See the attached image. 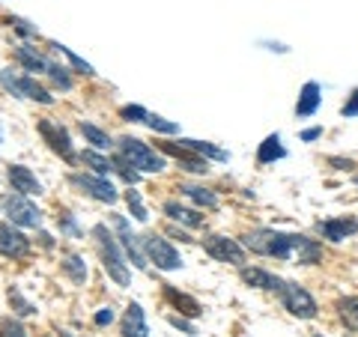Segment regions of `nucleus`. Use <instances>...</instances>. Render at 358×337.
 I'll return each mask as SVG.
<instances>
[{
    "label": "nucleus",
    "instance_id": "nucleus-1",
    "mask_svg": "<svg viewBox=\"0 0 358 337\" xmlns=\"http://www.w3.org/2000/svg\"><path fill=\"white\" fill-rule=\"evenodd\" d=\"M245 248L260 257H278V260H296L301 266H313L322 257V248L308 236L278 233V230H251L245 236Z\"/></svg>",
    "mask_w": 358,
    "mask_h": 337
},
{
    "label": "nucleus",
    "instance_id": "nucleus-2",
    "mask_svg": "<svg viewBox=\"0 0 358 337\" xmlns=\"http://www.w3.org/2000/svg\"><path fill=\"white\" fill-rule=\"evenodd\" d=\"M93 236H96V245H99V254H102V260H105V272L117 280L120 287H129V263H126V257L120 254L117 248V242H114V236L108 233L105 224H96L93 227Z\"/></svg>",
    "mask_w": 358,
    "mask_h": 337
},
{
    "label": "nucleus",
    "instance_id": "nucleus-3",
    "mask_svg": "<svg viewBox=\"0 0 358 337\" xmlns=\"http://www.w3.org/2000/svg\"><path fill=\"white\" fill-rule=\"evenodd\" d=\"M117 147H120L122 159H126L131 167H138V171H143V173H159V171H164V159L155 150H150L143 141H138V138H122Z\"/></svg>",
    "mask_w": 358,
    "mask_h": 337
},
{
    "label": "nucleus",
    "instance_id": "nucleus-4",
    "mask_svg": "<svg viewBox=\"0 0 358 337\" xmlns=\"http://www.w3.org/2000/svg\"><path fill=\"white\" fill-rule=\"evenodd\" d=\"M0 84H3L9 93L18 96V99H33V102H39V105H51L54 102V96H48V89H45L42 84H36L27 75H15L13 69L0 72Z\"/></svg>",
    "mask_w": 358,
    "mask_h": 337
},
{
    "label": "nucleus",
    "instance_id": "nucleus-5",
    "mask_svg": "<svg viewBox=\"0 0 358 337\" xmlns=\"http://www.w3.org/2000/svg\"><path fill=\"white\" fill-rule=\"evenodd\" d=\"M0 206H3L6 218L18 224V227H39L42 224V212L36 209V203H30L24 194H6L0 200Z\"/></svg>",
    "mask_w": 358,
    "mask_h": 337
},
{
    "label": "nucleus",
    "instance_id": "nucleus-6",
    "mask_svg": "<svg viewBox=\"0 0 358 337\" xmlns=\"http://www.w3.org/2000/svg\"><path fill=\"white\" fill-rule=\"evenodd\" d=\"M281 301H284V308L293 313V317H299V320H313V317H317V301H313V296L308 293L305 287L293 284V280H284Z\"/></svg>",
    "mask_w": 358,
    "mask_h": 337
},
{
    "label": "nucleus",
    "instance_id": "nucleus-7",
    "mask_svg": "<svg viewBox=\"0 0 358 337\" xmlns=\"http://www.w3.org/2000/svg\"><path fill=\"white\" fill-rule=\"evenodd\" d=\"M143 251H147L150 260L159 268H164V272H173V268L182 266V257H179V251L167 239H162V236H155V233L143 236Z\"/></svg>",
    "mask_w": 358,
    "mask_h": 337
},
{
    "label": "nucleus",
    "instance_id": "nucleus-8",
    "mask_svg": "<svg viewBox=\"0 0 358 337\" xmlns=\"http://www.w3.org/2000/svg\"><path fill=\"white\" fill-rule=\"evenodd\" d=\"M206 254L212 260H221V263H233V266H242L245 263V245H239L236 239H227V236H209L203 242Z\"/></svg>",
    "mask_w": 358,
    "mask_h": 337
},
{
    "label": "nucleus",
    "instance_id": "nucleus-9",
    "mask_svg": "<svg viewBox=\"0 0 358 337\" xmlns=\"http://www.w3.org/2000/svg\"><path fill=\"white\" fill-rule=\"evenodd\" d=\"M39 134L45 138V143L63 155L66 162H72L75 159V150H72V141H69V131H66L63 126H57V122H51V120H39Z\"/></svg>",
    "mask_w": 358,
    "mask_h": 337
},
{
    "label": "nucleus",
    "instance_id": "nucleus-10",
    "mask_svg": "<svg viewBox=\"0 0 358 337\" xmlns=\"http://www.w3.org/2000/svg\"><path fill=\"white\" fill-rule=\"evenodd\" d=\"M72 182L78 188H84L90 197L102 200V203H117V191L105 176H87V173H72Z\"/></svg>",
    "mask_w": 358,
    "mask_h": 337
},
{
    "label": "nucleus",
    "instance_id": "nucleus-11",
    "mask_svg": "<svg viewBox=\"0 0 358 337\" xmlns=\"http://www.w3.org/2000/svg\"><path fill=\"white\" fill-rule=\"evenodd\" d=\"M114 227L120 233V242H122V251H126L129 260L138 266V268H147V260H143V254H141V242H138V236L131 233L129 227V221L122 218V215H114Z\"/></svg>",
    "mask_w": 358,
    "mask_h": 337
},
{
    "label": "nucleus",
    "instance_id": "nucleus-12",
    "mask_svg": "<svg viewBox=\"0 0 358 337\" xmlns=\"http://www.w3.org/2000/svg\"><path fill=\"white\" fill-rule=\"evenodd\" d=\"M30 251V239L24 233L13 230V224H0V254L3 257H24Z\"/></svg>",
    "mask_w": 358,
    "mask_h": 337
},
{
    "label": "nucleus",
    "instance_id": "nucleus-13",
    "mask_svg": "<svg viewBox=\"0 0 358 337\" xmlns=\"http://www.w3.org/2000/svg\"><path fill=\"white\" fill-rule=\"evenodd\" d=\"M239 278H242V284H248V287H257V289H275V293H281V287H284V280L272 275V272H266V268H257V266H242L239 268Z\"/></svg>",
    "mask_w": 358,
    "mask_h": 337
},
{
    "label": "nucleus",
    "instance_id": "nucleus-14",
    "mask_svg": "<svg viewBox=\"0 0 358 337\" xmlns=\"http://www.w3.org/2000/svg\"><path fill=\"white\" fill-rule=\"evenodd\" d=\"M162 152L182 159V167H185V171H192V173H206V171H209L203 155H197L194 150H188L185 143H162Z\"/></svg>",
    "mask_w": 358,
    "mask_h": 337
},
{
    "label": "nucleus",
    "instance_id": "nucleus-15",
    "mask_svg": "<svg viewBox=\"0 0 358 337\" xmlns=\"http://www.w3.org/2000/svg\"><path fill=\"white\" fill-rule=\"evenodd\" d=\"M6 176H9V185H13V191H18V194H42V185H39V179L30 173V167L13 164Z\"/></svg>",
    "mask_w": 358,
    "mask_h": 337
},
{
    "label": "nucleus",
    "instance_id": "nucleus-16",
    "mask_svg": "<svg viewBox=\"0 0 358 337\" xmlns=\"http://www.w3.org/2000/svg\"><path fill=\"white\" fill-rule=\"evenodd\" d=\"M122 337H150V329H147V313L138 301H131L126 308V320H122Z\"/></svg>",
    "mask_w": 358,
    "mask_h": 337
},
{
    "label": "nucleus",
    "instance_id": "nucleus-17",
    "mask_svg": "<svg viewBox=\"0 0 358 337\" xmlns=\"http://www.w3.org/2000/svg\"><path fill=\"white\" fill-rule=\"evenodd\" d=\"M320 233L331 242H343L346 236L358 233V221L355 218H329V221H320Z\"/></svg>",
    "mask_w": 358,
    "mask_h": 337
},
{
    "label": "nucleus",
    "instance_id": "nucleus-18",
    "mask_svg": "<svg viewBox=\"0 0 358 337\" xmlns=\"http://www.w3.org/2000/svg\"><path fill=\"white\" fill-rule=\"evenodd\" d=\"M320 84H313L308 81L305 87H301V96H299V102H296V117H310V114H317V108H320Z\"/></svg>",
    "mask_w": 358,
    "mask_h": 337
},
{
    "label": "nucleus",
    "instance_id": "nucleus-19",
    "mask_svg": "<svg viewBox=\"0 0 358 337\" xmlns=\"http://www.w3.org/2000/svg\"><path fill=\"white\" fill-rule=\"evenodd\" d=\"M164 296H167V301H171L173 308H179L185 313V317H200L203 313V308L197 305V301L192 299V296H185V293H176L173 287H164Z\"/></svg>",
    "mask_w": 358,
    "mask_h": 337
},
{
    "label": "nucleus",
    "instance_id": "nucleus-20",
    "mask_svg": "<svg viewBox=\"0 0 358 337\" xmlns=\"http://www.w3.org/2000/svg\"><path fill=\"white\" fill-rule=\"evenodd\" d=\"M164 212H167V215H171L173 221L185 224V227H200V224H203V215H197L194 209H185V206H179L176 200H171V203H164Z\"/></svg>",
    "mask_w": 358,
    "mask_h": 337
},
{
    "label": "nucleus",
    "instance_id": "nucleus-21",
    "mask_svg": "<svg viewBox=\"0 0 358 337\" xmlns=\"http://www.w3.org/2000/svg\"><path fill=\"white\" fill-rule=\"evenodd\" d=\"M287 150L281 147V138L278 134H268V138L260 143V152H257V162L260 164H268V162H278V159H284Z\"/></svg>",
    "mask_w": 358,
    "mask_h": 337
},
{
    "label": "nucleus",
    "instance_id": "nucleus-22",
    "mask_svg": "<svg viewBox=\"0 0 358 337\" xmlns=\"http://www.w3.org/2000/svg\"><path fill=\"white\" fill-rule=\"evenodd\" d=\"M179 143H185L188 150H194L197 155H203V159H212V162H227L230 159V152H224L221 147H215V143H206V141H179Z\"/></svg>",
    "mask_w": 358,
    "mask_h": 337
},
{
    "label": "nucleus",
    "instance_id": "nucleus-23",
    "mask_svg": "<svg viewBox=\"0 0 358 337\" xmlns=\"http://www.w3.org/2000/svg\"><path fill=\"white\" fill-rule=\"evenodd\" d=\"M179 191H182L188 200H194L197 206H203V209H215V206H218V197L212 194L209 188H200V185H179Z\"/></svg>",
    "mask_w": 358,
    "mask_h": 337
},
{
    "label": "nucleus",
    "instance_id": "nucleus-24",
    "mask_svg": "<svg viewBox=\"0 0 358 337\" xmlns=\"http://www.w3.org/2000/svg\"><path fill=\"white\" fill-rule=\"evenodd\" d=\"M15 57H18V63L24 66L27 72H48V63H45V57H39L36 51H30V48H15Z\"/></svg>",
    "mask_w": 358,
    "mask_h": 337
},
{
    "label": "nucleus",
    "instance_id": "nucleus-25",
    "mask_svg": "<svg viewBox=\"0 0 358 337\" xmlns=\"http://www.w3.org/2000/svg\"><path fill=\"white\" fill-rule=\"evenodd\" d=\"M81 134H84L90 143H93L96 150H110V147H114V141L108 138V131H102L99 126H93V122H81Z\"/></svg>",
    "mask_w": 358,
    "mask_h": 337
},
{
    "label": "nucleus",
    "instance_id": "nucleus-26",
    "mask_svg": "<svg viewBox=\"0 0 358 337\" xmlns=\"http://www.w3.org/2000/svg\"><path fill=\"white\" fill-rule=\"evenodd\" d=\"M81 162L93 167V171H96L99 176H108V173H114V162H110V159H105V155H99L96 150H84V152H81Z\"/></svg>",
    "mask_w": 358,
    "mask_h": 337
},
{
    "label": "nucleus",
    "instance_id": "nucleus-27",
    "mask_svg": "<svg viewBox=\"0 0 358 337\" xmlns=\"http://www.w3.org/2000/svg\"><path fill=\"white\" fill-rule=\"evenodd\" d=\"M338 310H341V320H343L346 329L358 334V299H341Z\"/></svg>",
    "mask_w": 358,
    "mask_h": 337
},
{
    "label": "nucleus",
    "instance_id": "nucleus-28",
    "mask_svg": "<svg viewBox=\"0 0 358 337\" xmlns=\"http://www.w3.org/2000/svg\"><path fill=\"white\" fill-rule=\"evenodd\" d=\"M63 272L69 275V278L75 280V284H84V280H87V266H84V260H81L78 254H69V257H66Z\"/></svg>",
    "mask_w": 358,
    "mask_h": 337
},
{
    "label": "nucleus",
    "instance_id": "nucleus-29",
    "mask_svg": "<svg viewBox=\"0 0 358 337\" xmlns=\"http://www.w3.org/2000/svg\"><path fill=\"white\" fill-rule=\"evenodd\" d=\"M51 48H54V51H57V54H63V57H66V60H69V63H72V66H75V69H78V72H81V75H93V66H90V63H84V60H81V57H78V54H75L72 48H66V45H57V42H54V45H51Z\"/></svg>",
    "mask_w": 358,
    "mask_h": 337
},
{
    "label": "nucleus",
    "instance_id": "nucleus-30",
    "mask_svg": "<svg viewBox=\"0 0 358 337\" xmlns=\"http://www.w3.org/2000/svg\"><path fill=\"white\" fill-rule=\"evenodd\" d=\"M147 126H150L152 131H159V134H176V131H179L176 122L164 120V117H155V114H150V117H147Z\"/></svg>",
    "mask_w": 358,
    "mask_h": 337
},
{
    "label": "nucleus",
    "instance_id": "nucleus-31",
    "mask_svg": "<svg viewBox=\"0 0 358 337\" xmlns=\"http://www.w3.org/2000/svg\"><path fill=\"white\" fill-rule=\"evenodd\" d=\"M48 78H51V81L57 84L60 89H69V87H72L69 69H60V66H54V63H48Z\"/></svg>",
    "mask_w": 358,
    "mask_h": 337
},
{
    "label": "nucleus",
    "instance_id": "nucleus-32",
    "mask_svg": "<svg viewBox=\"0 0 358 337\" xmlns=\"http://www.w3.org/2000/svg\"><path fill=\"white\" fill-rule=\"evenodd\" d=\"M126 203H129L131 215L138 218V221H147V218H150L147 209H143V203H141V194H138V191H126Z\"/></svg>",
    "mask_w": 358,
    "mask_h": 337
},
{
    "label": "nucleus",
    "instance_id": "nucleus-33",
    "mask_svg": "<svg viewBox=\"0 0 358 337\" xmlns=\"http://www.w3.org/2000/svg\"><path fill=\"white\" fill-rule=\"evenodd\" d=\"M120 117H122V120H129V122H147L150 114H147V110H143L141 105H126V108L120 110Z\"/></svg>",
    "mask_w": 358,
    "mask_h": 337
},
{
    "label": "nucleus",
    "instance_id": "nucleus-34",
    "mask_svg": "<svg viewBox=\"0 0 358 337\" xmlns=\"http://www.w3.org/2000/svg\"><path fill=\"white\" fill-rule=\"evenodd\" d=\"M114 171H117L122 179H126L129 185H134V182H138V171H131V164H129L126 159H122V155H120V159L114 162Z\"/></svg>",
    "mask_w": 358,
    "mask_h": 337
},
{
    "label": "nucleus",
    "instance_id": "nucleus-35",
    "mask_svg": "<svg viewBox=\"0 0 358 337\" xmlns=\"http://www.w3.org/2000/svg\"><path fill=\"white\" fill-rule=\"evenodd\" d=\"M0 337H27L24 325L15 322V320H6L3 325H0Z\"/></svg>",
    "mask_w": 358,
    "mask_h": 337
},
{
    "label": "nucleus",
    "instance_id": "nucleus-36",
    "mask_svg": "<svg viewBox=\"0 0 358 337\" xmlns=\"http://www.w3.org/2000/svg\"><path fill=\"white\" fill-rule=\"evenodd\" d=\"M9 24H13L21 36H36V27H33L30 21H24V18H9Z\"/></svg>",
    "mask_w": 358,
    "mask_h": 337
},
{
    "label": "nucleus",
    "instance_id": "nucleus-37",
    "mask_svg": "<svg viewBox=\"0 0 358 337\" xmlns=\"http://www.w3.org/2000/svg\"><path fill=\"white\" fill-rule=\"evenodd\" d=\"M60 227L66 230V233H72V236H78V233H81V230H78V224H75V218L69 215V212H60Z\"/></svg>",
    "mask_w": 358,
    "mask_h": 337
},
{
    "label": "nucleus",
    "instance_id": "nucleus-38",
    "mask_svg": "<svg viewBox=\"0 0 358 337\" xmlns=\"http://www.w3.org/2000/svg\"><path fill=\"white\" fill-rule=\"evenodd\" d=\"M341 114H343V117H358V89H355L350 99H346V105H343Z\"/></svg>",
    "mask_w": 358,
    "mask_h": 337
},
{
    "label": "nucleus",
    "instance_id": "nucleus-39",
    "mask_svg": "<svg viewBox=\"0 0 358 337\" xmlns=\"http://www.w3.org/2000/svg\"><path fill=\"white\" fill-rule=\"evenodd\" d=\"M93 322H96V325H110V322H114V308H102V310H99L96 317H93Z\"/></svg>",
    "mask_w": 358,
    "mask_h": 337
},
{
    "label": "nucleus",
    "instance_id": "nucleus-40",
    "mask_svg": "<svg viewBox=\"0 0 358 337\" xmlns=\"http://www.w3.org/2000/svg\"><path fill=\"white\" fill-rule=\"evenodd\" d=\"M9 301H15V305H18V313H24V317H27V313H33V305H30V301L21 299V296L15 293V289L9 293Z\"/></svg>",
    "mask_w": 358,
    "mask_h": 337
},
{
    "label": "nucleus",
    "instance_id": "nucleus-41",
    "mask_svg": "<svg viewBox=\"0 0 358 337\" xmlns=\"http://www.w3.org/2000/svg\"><path fill=\"white\" fill-rule=\"evenodd\" d=\"M171 325H173V329H182L185 334H194V325H188L182 317H171Z\"/></svg>",
    "mask_w": 358,
    "mask_h": 337
},
{
    "label": "nucleus",
    "instance_id": "nucleus-42",
    "mask_svg": "<svg viewBox=\"0 0 358 337\" xmlns=\"http://www.w3.org/2000/svg\"><path fill=\"white\" fill-rule=\"evenodd\" d=\"M322 134V129H308V131H301V141H317Z\"/></svg>",
    "mask_w": 358,
    "mask_h": 337
},
{
    "label": "nucleus",
    "instance_id": "nucleus-43",
    "mask_svg": "<svg viewBox=\"0 0 358 337\" xmlns=\"http://www.w3.org/2000/svg\"><path fill=\"white\" fill-rule=\"evenodd\" d=\"M331 164L338 167V171H346V167H352V162H350V159H346V162H343V159H331Z\"/></svg>",
    "mask_w": 358,
    "mask_h": 337
},
{
    "label": "nucleus",
    "instance_id": "nucleus-44",
    "mask_svg": "<svg viewBox=\"0 0 358 337\" xmlns=\"http://www.w3.org/2000/svg\"><path fill=\"white\" fill-rule=\"evenodd\" d=\"M60 337H75V334H69V331H60Z\"/></svg>",
    "mask_w": 358,
    "mask_h": 337
},
{
    "label": "nucleus",
    "instance_id": "nucleus-45",
    "mask_svg": "<svg viewBox=\"0 0 358 337\" xmlns=\"http://www.w3.org/2000/svg\"><path fill=\"white\" fill-rule=\"evenodd\" d=\"M355 185H358V176H355Z\"/></svg>",
    "mask_w": 358,
    "mask_h": 337
},
{
    "label": "nucleus",
    "instance_id": "nucleus-46",
    "mask_svg": "<svg viewBox=\"0 0 358 337\" xmlns=\"http://www.w3.org/2000/svg\"><path fill=\"white\" fill-rule=\"evenodd\" d=\"M313 337H322V334H313Z\"/></svg>",
    "mask_w": 358,
    "mask_h": 337
}]
</instances>
